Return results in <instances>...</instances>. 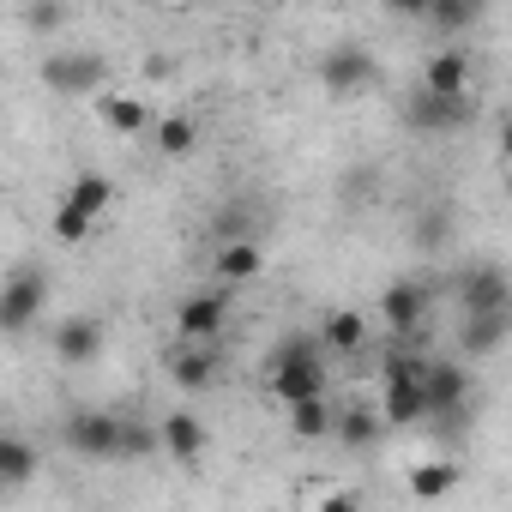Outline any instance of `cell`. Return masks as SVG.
<instances>
[{
  "label": "cell",
  "mask_w": 512,
  "mask_h": 512,
  "mask_svg": "<svg viewBox=\"0 0 512 512\" xmlns=\"http://www.w3.org/2000/svg\"><path fill=\"white\" fill-rule=\"evenodd\" d=\"M272 392L284 398V410L302 404V398H320V392H326V362H320V344H314V338L296 332V338L272 356Z\"/></svg>",
  "instance_id": "1"
},
{
  "label": "cell",
  "mask_w": 512,
  "mask_h": 512,
  "mask_svg": "<svg viewBox=\"0 0 512 512\" xmlns=\"http://www.w3.org/2000/svg\"><path fill=\"white\" fill-rule=\"evenodd\" d=\"M422 368L428 362H410V356H392L380 368V410L392 428H410L428 416V386H422Z\"/></svg>",
  "instance_id": "2"
},
{
  "label": "cell",
  "mask_w": 512,
  "mask_h": 512,
  "mask_svg": "<svg viewBox=\"0 0 512 512\" xmlns=\"http://www.w3.org/2000/svg\"><path fill=\"white\" fill-rule=\"evenodd\" d=\"M121 428H127V416H115V410H73L61 422V440H67V452H79L91 464H121Z\"/></svg>",
  "instance_id": "3"
},
{
  "label": "cell",
  "mask_w": 512,
  "mask_h": 512,
  "mask_svg": "<svg viewBox=\"0 0 512 512\" xmlns=\"http://www.w3.org/2000/svg\"><path fill=\"white\" fill-rule=\"evenodd\" d=\"M103 79H109V61L91 55V49H55V55H43V85L61 91V97L103 91Z\"/></svg>",
  "instance_id": "4"
},
{
  "label": "cell",
  "mask_w": 512,
  "mask_h": 512,
  "mask_svg": "<svg viewBox=\"0 0 512 512\" xmlns=\"http://www.w3.org/2000/svg\"><path fill=\"white\" fill-rule=\"evenodd\" d=\"M320 79H326L332 97H356V91H368V85L380 79V61H374V49H362V43H338V49H326Z\"/></svg>",
  "instance_id": "5"
},
{
  "label": "cell",
  "mask_w": 512,
  "mask_h": 512,
  "mask_svg": "<svg viewBox=\"0 0 512 512\" xmlns=\"http://www.w3.org/2000/svg\"><path fill=\"white\" fill-rule=\"evenodd\" d=\"M422 386H428V416H434V422H464V416H470V368H458V362H428V368H422Z\"/></svg>",
  "instance_id": "6"
},
{
  "label": "cell",
  "mask_w": 512,
  "mask_h": 512,
  "mask_svg": "<svg viewBox=\"0 0 512 512\" xmlns=\"http://www.w3.org/2000/svg\"><path fill=\"white\" fill-rule=\"evenodd\" d=\"M43 308H49V278H43L37 266L13 272L7 290H0V326H7V332H31V320H37Z\"/></svg>",
  "instance_id": "7"
},
{
  "label": "cell",
  "mask_w": 512,
  "mask_h": 512,
  "mask_svg": "<svg viewBox=\"0 0 512 512\" xmlns=\"http://www.w3.org/2000/svg\"><path fill=\"white\" fill-rule=\"evenodd\" d=\"M223 320H229V296H223V290H199V296H187V302L175 308L181 344H211V338L223 332Z\"/></svg>",
  "instance_id": "8"
},
{
  "label": "cell",
  "mask_w": 512,
  "mask_h": 512,
  "mask_svg": "<svg viewBox=\"0 0 512 512\" xmlns=\"http://www.w3.org/2000/svg\"><path fill=\"white\" fill-rule=\"evenodd\" d=\"M464 115H470V97H440V91H428V85H416L410 103H404V121H410L416 133H452Z\"/></svg>",
  "instance_id": "9"
},
{
  "label": "cell",
  "mask_w": 512,
  "mask_h": 512,
  "mask_svg": "<svg viewBox=\"0 0 512 512\" xmlns=\"http://www.w3.org/2000/svg\"><path fill=\"white\" fill-rule=\"evenodd\" d=\"M458 302H464V314H500V308H512V278L500 266H470L458 278Z\"/></svg>",
  "instance_id": "10"
},
{
  "label": "cell",
  "mask_w": 512,
  "mask_h": 512,
  "mask_svg": "<svg viewBox=\"0 0 512 512\" xmlns=\"http://www.w3.org/2000/svg\"><path fill=\"white\" fill-rule=\"evenodd\" d=\"M380 320H386L392 332H416V326L428 320V284H416V278L386 284V290H380Z\"/></svg>",
  "instance_id": "11"
},
{
  "label": "cell",
  "mask_w": 512,
  "mask_h": 512,
  "mask_svg": "<svg viewBox=\"0 0 512 512\" xmlns=\"http://www.w3.org/2000/svg\"><path fill=\"white\" fill-rule=\"evenodd\" d=\"M386 428H392V422H386L380 404H338V428H332V440H338L344 452H368V446H380Z\"/></svg>",
  "instance_id": "12"
},
{
  "label": "cell",
  "mask_w": 512,
  "mask_h": 512,
  "mask_svg": "<svg viewBox=\"0 0 512 512\" xmlns=\"http://www.w3.org/2000/svg\"><path fill=\"white\" fill-rule=\"evenodd\" d=\"M55 356H61L67 368L97 362V356H103V326H97L91 314H67V320L55 326Z\"/></svg>",
  "instance_id": "13"
},
{
  "label": "cell",
  "mask_w": 512,
  "mask_h": 512,
  "mask_svg": "<svg viewBox=\"0 0 512 512\" xmlns=\"http://www.w3.org/2000/svg\"><path fill=\"white\" fill-rule=\"evenodd\" d=\"M97 121L109 127V133H121V139H133V133H151L157 121H151V109H145V97H127V91H97Z\"/></svg>",
  "instance_id": "14"
},
{
  "label": "cell",
  "mask_w": 512,
  "mask_h": 512,
  "mask_svg": "<svg viewBox=\"0 0 512 512\" xmlns=\"http://www.w3.org/2000/svg\"><path fill=\"white\" fill-rule=\"evenodd\" d=\"M157 428H163V452H169L175 464H199V458H205V440H211V434H205V422H199L193 410H169Z\"/></svg>",
  "instance_id": "15"
},
{
  "label": "cell",
  "mask_w": 512,
  "mask_h": 512,
  "mask_svg": "<svg viewBox=\"0 0 512 512\" xmlns=\"http://www.w3.org/2000/svg\"><path fill=\"white\" fill-rule=\"evenodd\" d=\"M506 338H512V308H500V314H464V326H458V350L464 356H494Z\"/></svg>",
  "instance_id": "16"
},
{
  "label": "cell",
  "mask_w": 512,
  "mask_h": 512,
  "mask_svg": "<svg viewBox=\"0 0 512 512\" xmlns=\"http://www.w3.org/2000/svg\"><path fill=\"white\" fill-rule=\"evenodd\" d=\"M422 85L440 91V97H464V85H470V55H464V49H434V55L422 61Z\"/></svg>",
  "instance_id": "17"
},
{
  "label": "cell",
  "mask_w": 512,
  "mask_h": 512,
  "mask_svg": "<svg viewBox=\"0 0 512 512\" xmlns=\"http://www.w3.org/2000/svg\"><path fill=\"white\" fill-rule=\"evenodd\" d=\"M260 272H266L260 241L229 235V241H223V253H217V278H223V284H247V278H260Z\"/></svg>",
  "instance_id": "18"
},
{
  "label": "cell",
  "mask_w": 512,
  "mask_h": 512,
  "mask_svg": "<svg viewBox=\"0 0 512 512\" xmlns=\"http://www.w3.org/2000/svg\"><path fill=\"white\" fill-rule=\"evenodd\" d=\"M320 344H326V350H338V356H356V350L368 344V314H356V308H338V314H326V326H320Z\"/></svg>",
  "instance_id": "19"
},
{
  "label": "cell",
  "mask_w": 512,
  "mask_h": 512,
  "mask_svg": "<svg viewBox=\"0 0 512 512\" xmlns=\"http://www.w3.org/2000/svg\"><path fill=\"white\" fill-rule=\"evenodd\" d=\"M332 428H338V410L326 404V392L290 404V434H296V440H332Z\"/></svg>",
  "instance_id": "20"
},
{
  "label": "cell",
  "mask_w": 512,
  "mask_h": 512,
  "mask_svg": "<svg viewBox=\"0 0 512 512\" xmlns=\"http://www.w3.org/2000/svg\"><path fill=\"white\" fill-rule=\"evenodd\" d=\"M482 13H488V0H434V7H428V19H422V25H434V31L458 37V31H470V25H476Z\"/></svg>",
  "instance_id": "21"
},
{
  "label": "cell",
  "mask_w": 512,
  "mask_h": 512,
  "mask_svg": "<svg viewBox=\"0 0 512 512\" xmlns=\"http://www.w3.org/2000/svg\"><path fill=\"white\" fill-rule=\"evenodd\" d=\"M31 476H37V446L19 440V434H0V482L19 488V482H31Z\"/></svg>",
  "instance_id": "22"
},
{
  "label": "cell",
  "mask_w": 512,
  "mask_h": 512,
  "mask_svg": "<svg viewBox=\"0 0 512 512\" xmlns=\"http://www.w3.org/2000/svg\"><path fill=\"white\" fill-rule=\"evenodd\" d=\"M151 139H157L163 157H187V151L199 145V121H193V115H163V121L151 127Z\"/></svg>",
  "instance_id": "23"
},
{
  "label": "cell",
  "mask_w": 512,
  "mask_h": 512,
  "mask_svg": "<svg viewBox=\"0 0 512 512\" xmlns=\"http://www.w3.org/2000/svg\"><path fill=\"white\" fill-rule=\"evenodd\" d=\"M67 199H73L79 211H91V217L103 223V211H109V199H115V181H109V175H97V169H85V175H73Z\"/></svg>",
  "instance_id": "24"
},
{
  "label": "cell",
  "mask_w": 512,
  "mask_h": 512,
  "mask_svg": "<svg viewBox=\"0 0 512 512\" xmlns=\"http://www.w3.org/2000/svg\"><path fill=\"white\" fill-rule=\"evenodd\" d=\"M217 380V362H211V350L205 344H187L181 356H175V386L181 392H205Z\"/></svg>",
  "instance_id": "25"
},
{
  "label": "cell",
  "mask_w": 512,
  "mask_h": 512,
  "mask_svg": "<svg viewBox=\"0 0 512 512\" xmlns=\"http://www.w3.org/2000/svg\"><path fill=\"white\" fill-rule=\"evenodd\" d=\"M91 229H97V217H91V211H79L73 199H61V205L49 211V235H55V241H67V247L91 241Z\"/></svg>",
  "instance_id": "26"
},
{
  "label": "cell",
  "mask_w": 512,
  "mask_h": 512,
  "mask_svg": "<svg viewBox=\"0 0 512 512\" xmlns=\"http://www.w3.org/2000/svg\"><path fill=\"white\" fill-rule=\"evenodd\" d=\"M458 488V464H416L410 470V500H440Z\"/></svg>",
  "instance_id": "27"
},
{
  "label": "cell",
  "mask_w": 512,
  "mask_h": 512,
  "mask_svg": "<svg viewBox=\"0 0 512 512\" xmlns=\"http://www.w3.org/2000/svg\"><path fill=\"white\" fill-rule=\"evenodd\" d=\"M31 25H37V31H43V25L55 31V25H61V0H31Z\"/></svg>",
  "instance_id": "28"
},
{
  "label": "cell",
  "mask_w": 512,
  "mask_h": 512,
  "mask_svg": "<svg viewBox=\"0 0 512 512\" xmlns=\"http://www.w3.org/2000/svg\"><path fill=\"white\" fill-rule=\"evenodd\" d=\"M428 7L434 0H386V13H398V19H428Z\"/></svg>",
  "instance_id": "29"
},
{
  "label": "cell",
  "mask_w": 512,
  "mask_h": 512,
  "mask_svg": "<svg viewBox=\"0 0 512 512\" xmlns=\"http://www.w3.org/2000/svg\"><path fill=\"white\" fill-rule=\"evenodd\" d=\"M500 157H506V163H512V121H506V127H500Z\"/></svg>",
  "instance_id": "30"
},
{
  "label": "cell",
  "mask_w": 512,
  "mask_h": 512,
  "mask_svg": "<svg viewBox=\"0 0 512 512\" xmlns=\"http://www.w3.org/2000/svg\"><path fill=\"white\" fill-rule=\"evenodd\" d=\"M506 199H512V163H506Z\"/></svg>",
  "instance_id": "31"
},
{
  "label": "cell",
  "mask_w": 512,
  "mask_h": 512,
  "mask_svg": "<svg viewBox=\"0 0 512 512\" xmlns=\"http://www.w3.org/2000/svg\"><path fill=\"white\" fill-rule=\"evenodd\" d=\"M253 7H266V0H253Z\"/></svg>",
  "instance_id": "32"
}]
</instances>
